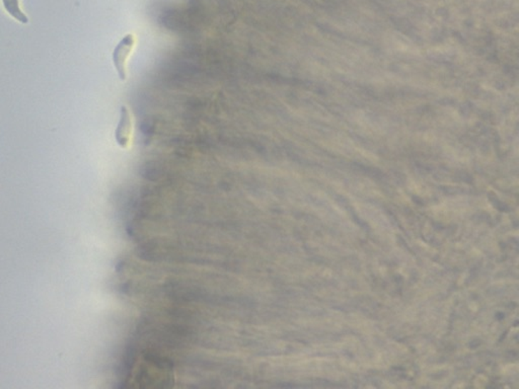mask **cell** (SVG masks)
I'll return each mask as SVG.
<instances>
[{
    "mask_svg": "<svg viewBox=\"0 0 519 389\" xmlns=\"http://www.w3.org/2000/svg\"><path fill=\"white\" fill-rule=\"evenodd\" d=\"M135 44V36L133 34L126 35L119 42V44L115 47L113 54H112L115 69H116L119 78L122 81L127 80V61H128L130 54L132 53Z\"/></svg>",
    "mask_w": 519,
    "mask_h": 389,
    "instance_id": "cell-1",
    "label": "cell"
},
{
    "mask_svg": "<svg viewBox=\"0 0 519 389\" xmlns=\"http://www.w3.org/2000/svg\"><path fill=\"white\" fill-rule=\"evenodd\" d=\"M133 132L132 116L126 106H122L120 110V120L115 131V139L117 144L122 148H127L130 145L131 137Z\"/></svg>",
    "mask_w": 519,
    "mask_h": 389,
    "instance_id": "cell-2",
    "label": "cell"
},
{
    "mask_svg": "<svg viewBox=\"0 0 519 389\" xmlns=\"http://www.w3.org/2000/svg\"><path fill=\"white\" fill-rule=\"evenodd\" d=\"M2 4H4L6 13L13 16L14 20L20 21L23 25H27L28 23V16L21 11L19 0H2Z\"/></svg>",
    "mask_w": 519,
    "mask_h": 389,
    "instance_id": "cell-3",
    "label": "cell"
}]
</instances>
